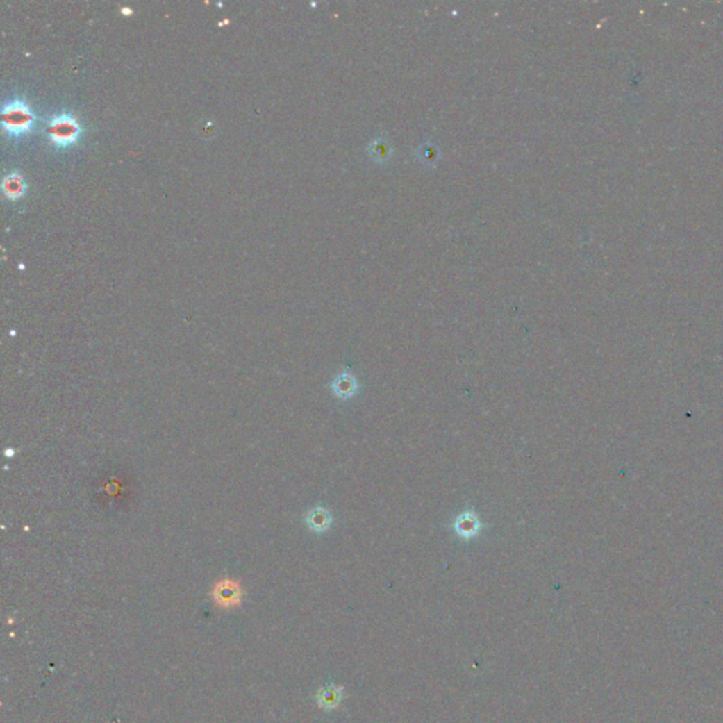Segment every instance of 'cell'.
Returning a JSON list of instances; mask_svg holds the SVG:
<instances>
[{
  "label": "cell",
  "instance_id": "cell-10",
  "mask_svg": "<svg viewBox=\"0 0 723 723\" xmlns=\"http://www.w3.org/2000/svg\"><path fill=\"white\" fill-rule=\"evenodd\" d=\"M418 157L425 164H434L438 160V150H437V147H434V146H431L429 143H425L424 146L419 147Z\"/></svg>",
  "mask_w": 723,
  "mask_h": 723
},
{
  "label": "cell",
  "instance_id": "cell-1",
  "mask_svg": "<svg viewBox=\"0 0 723 723\" xmlns=\"http://www.w3.org/2000/svg\"><path fill=\"white\" fill-rule=\"evenodd\" d=\"M34 120L30 106L23 101H13L3 106L2 124L10 133L19 135L27 132Z\"/></svg>",
  "mask_w": 723,
  "mask_h": 723
},
{
  "label": "cell",
  "instance_id": "cell-2",
  "mask_svg": "<svg viewBox=\"0 0 723 723\" xmlns=\"http://www.w3.org/2000/svg\"><path fill=\"white\" fill-rule=\"evenodd\" d=\"M81 133L79 123L69 113H61L53 117L49 126V135L58 146L72 144Z\"/></svg>",
  "mask_w": 723,
  "mask_h": 723
},
{
  "label": "cell",
  "instance_id": "cell-7",
  "mask_svg": "<svg viewBox=\"0 0 723 723\" xmlns=\"http://www.w3.org/2000/svg\"><path fill=\"white\" fill-rule=\"evenodd\" d=\"M344 697V690L341 687H336L333 684L322 687L317 694V702L319 708L331 710L335 709L339 704H341Z\"/></svg>",
  "mask_w": 723,
  "mask_h": 723
},
{
  "label": "cell",
  "instance_id": "cell-5",
  "mask_svg": "<svg viewBox=\"0 0 723 723\" xmlns=\"http://www.w3.org/2000/svg\"><path fill=\"white\" fill-rule=\"evenodd\" d=\"M331 389L336 399L351 400L359 392V381L349 369H345L333 377L331 383Z\"/></svg>",
  "mask_w": 723,
  "mask_h": 723
},
{
  "label": "cell",
  "instance_id": "cell-8",
  "mask_svg": "<svg viewBox=\"0 0 723 723\" xmlns=\"http://www.w3.org/2000/svg\"><path fill=\"white\" fill-rule=\"evenodd\" d=\"M392 151H393L392 144L385 138H377V139L372 140L367 146L369 156L372 157V160H374L377 163L388 161L392 157Z\"/></svg>",
  "mask_w": 723,
  "mask_h": 723
},
{
  "label": "cell",
  "instance_id": "cell-6",
  "mask_svg": "<svg viewBox=\"0 0 723 723\" xmlns=\"http://www.w3.org/2000/svg\"><path fill=\"white\" fill-rule=\"evenodd\" d=\"M306 523L308 529L317 534H322L331 529L332 515L324 506H315L307 513Z\"/></svg>",
  "mask_w": 723,
  "mask_h": 723
},
{
  "label": "cell",
  "instance_id": "cell-4",
  "mask_svg": "<svg viewBox=\"0 0 723 723\" xmlns=\"http://www.w3.org/2000/svg\"><path fill=\"white\" fill-rule=\"evenodd\" d=\"M212 598L221 608H233L240 604L242 589L236 581L224 579L218 582L212 592Z\"/></svg>",
  "mask_w": 723,
  "mask_h": 723
},
{
  "label": "cell",
  "instance_id": "cell-3",
  "mask_svg": "<svg viewBox=\"0 0 723 723\" xmlns=\"http://www.w3.org/2000/svg\"><path fill=\"white\" fill-rule=\"evenodd\" d=\"M452 529L460 538L472 540L482 531L483 524L474 508H466L454 520Z\"/></svg>",
  "mask_w": 723,
  "mask_h": 723
},
{
  "label": "cell",
  "instance_id": "cell-9",
  "mask_svg": "<svg viewBox=\"0 0 723 723\" xmlns=\"http://www.w3.org/2000/svg\"><path fill=\"white\" fill-rule=\"evenodd\" d=\"M2 187H3L5 195L12 198V199L19 198L22 194H24V181L16 173H12V174L6 176L5 180H3Z\"/></svg>",
  "mask_w": 723,
  "mask_h": 723
}]
</instances>
